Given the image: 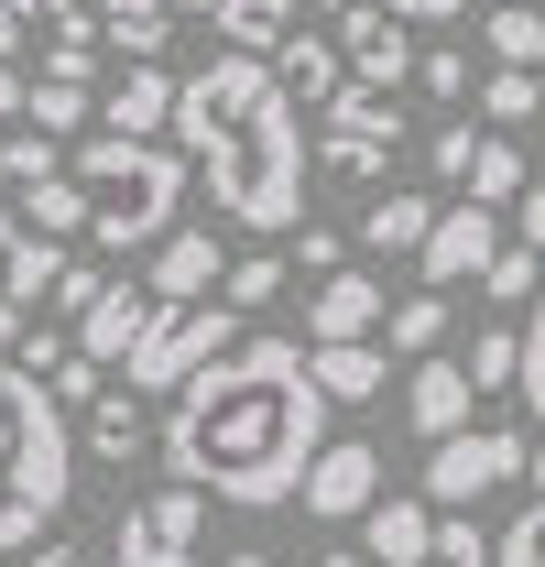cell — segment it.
Returning <instances> with one entry per match:
<instances>
[{
	"instance_id": "1",
	"label": "cell",
	"mask_w": 545,
	"mask_h": 567,
	"mask_svg": "<svg viewBox=\"0 0 545 567\" xmlns=\"http://www.w3.org/2000/svg\"><path fill=\"white\" fill-rule=\"evenodd\" d=\"M153 447H164V470L197 481L207 502H240V513L295 502V492H306V458L328 447L317 360L295 350V339H229L207 371L175 382Z\"/></svg>"
},
{
	"instance_id": "2",
	"label": "cell",
	"mask_w": 545,
	"mask_h": 567,
	"mask_svg": "<svg viewBox=\"0 0 545 567\" xmlns=\"http://www.w3.org/2000/svg\"><path fill=\"white\" fill-rule=\"evenodd\" d=\"M175 142H186V164L207 175V197L240 218V229L284 240L306 218V110L284 99L272 55H240V44L207 55L175 87Z\"/></svg>"
},
{
	"instance_id": "3",
	"label": "cell",
	"mask_w": 545,
	"mask_h": 567,
	"mask_svg": "<svg viewBox=\"0 0 545 567\" xmlns=\"http://www.w3.org/2000/svg\"><path fill=\"white\" fill-rule=\"evenodd\" d=\"M66 164H76V186H88V229H99V251H153V240L175 229V197H186V142L88 132Z\"/></svg>"
},
{
	"instance_id": "4",
	"label": "cell",
	"mask_w": 545,
	"mask_h": 567,
	"mask_svg": "<svg viewBox=\"0 0 545 567\" xmlns=\"http://www.w3.org/2000/svg\"><path fill=\"white\" fill-rule=\"evenodd\" d=\"M229 339H240V306H229V295L153 306V328H142V350L121 360V382H132V393H175V382H186V371H207Z\"/></svg>"
},
{
	"instance_id": "5",
	"label": "cell",
	"mask_w": 545,
	"mask_h": 567,
	"mask_svg": "<svg viewBox=\"0 0 545 567\" xmlns=\"http://www.w3.org/2000/svg\"><path fill=\"white\" fill-rule=\"evenodd\" d=\"M110 557L121 567H207V492L197 481L142 492L132 513H121V535H110Z\"/></svg>"
},
{
	"instance_id": "6",
	"label": "cell",
	"mask_w": 545,
	"mask_h": 567,
	"mask_svg": "<svg viewBox=\"0 0 545 567\" xmlns=\"http://www.w3.org/2000/svg\"><path fill=\"white\" fill-rule=\"evenodd\" d=\"M502 481H524V436H513V425H448L436 458H425V502H436V513H470V502L502 492Z\"/></svg>"
},
{
	"instance_id": "7",
	"label": "cell",
	"mask_w": 545,
	"mask_h": 567,
	"mask_svg": "<svg viewBox=\"0 0 545 567\" xmlns=\"http://www.w3.org/2000/svg\"><path fill=\"white\" fill-rule=\"evenodd\" d=\"M317 153H328V175H382L393 164V142H404V110H393V87H360L349 76L339 99H317Z\"/></svg>"
},
{
	"instance_id": "8",
	"label": "cell",
	"mask_w": 545,
	"mask_h": 567,
	"mask_svg": "<svg viewBox=\"0 0 545 567\" xmlns=\"http://www.w3.org/2000/svg\"><path fill=\"white\" fill-rule=\"evenodd\" d=\"M491 251H502V208H491V197H459V208H436V229H425L414 262H425L436 295H459V284L491 274Z\"/></svg>"
},
{
	"instance_id": "9",
	"label": "cell",
	"mask_w": 545,
	"mask_h": 567,
	"mask_svg": "<svg viewBox=\"0 0 545 567\" xmlns=\"http://www.w3.org/2000/svg\"><path fill=\"white\" fill-rule=\"evenodd\" d=\"M306 513H317V524H360V513H371V502H382V447H360V436H328V447H317V458H306Z\"/></svg>"
},
{
	"instance_id": "10",
	"label": "cell",
	"mask_w": 545,
	"mask_h": 567,
	"mask_svg": "<svg viewBox=\"0 0 545 567\" xmlns=\"http://www.w3.org/2000/svg\"><path fill=\"white\" fill-rule=\"evenodd\" d=\"M339 55H349V76H360V87H404V76H414L404 11H393V0H349V11H339Z\"/></svg>"
},
{
	"instance_id": "11",
	"label": "cell",
	"mask_w": 545,
	"mask_h": 567,
	"mask_svg": "<svg viewBox=\"0 0 545 567\" xmlns=\"http://www.w3.org/2000/svg\"><path fill=\"white\" fill-rule=\"evenodd\" d=\"M153 306H164L153 284H99V295L76 306V350H88V360H110V371H121V360L142 350V328H153Z\"/></svg>"
},
{
	"instance_id": "12",
	"label": "cell",
	"mask_w": 545,
	"mask_h": 567,
	"mask_svg": "<svg viewBox=\"0 0 545 567\" xmlns=\"http://www.w3.org/2000/svg\"><path fill=\"white\" fill-rule=\"evenodd\" d=\"M306 339H382V284L371 274H317V295H306Z\"/></svg>"
},
{
	"instance_id": "13",
	"label": "cell",
	"mask_w": 545,
	"mask_h": 567,
	"mask_svg": "<svg viewBox=\"0 0 545 567\" xmlns=\"http://www.w3.org/2000/svg\"><path fill=\"white\" fill-rule=\"evenodd\" d=\"M272 76H284L295 110H317V99L349 87V55H339V33H284V44H272Z\"/></svg>"
},
{
	"instance_id": "14",
	"label": "cell",
	"mask_w": 545,
	"mask_h": 567,
	"mask_svg": "<svg viewBox=\"0 0 545 567\" xmlns=\"http://www.w3.org/2000/svg\"><path fill=\"white\" fill-rule=\"evenodd\" d=\"M175 87H186V76H164V55H132L99 121H110V132H175Z\"/></svg>"
},
{
	"instance_id": "15",
	"label": "cell",
	"mask_w": 545,
	"mask_h": 567,
	"mask_svg": "<svg viewBox=\"0 0 545 567\" xmlns=\"http://www.w3.org/2000/svg\"><path fill=\"white\" fill-rule=\"evenodd\" d=\"M404 404H414V425H425V447L448 436V425H470V404H480V382H470V360H414V382H404Z\"/></svg>"
},
{
	"instance_id": "16",
	"label": "cell",
	"mask_w": 545,
	"mask_h": 567,
	"mask_svg": "<svg viewBox=\"0 0 545 567\" xmlns=\"http://www.w3.org/2000/svg\"><path fill=\"white\" fill-rule=\"evenodd\" d=\"M306 360H317V393L328 404H371L393 371H382V339H306Z\"/></svg>"
},
{
	"instance_id": "17",
	"label": "cell",
	"mask_w": 545,
	"mask_h": 567,
	"mask_svg": "<svg viewBox=\"0 0 545 567\" xmlns=\"http://www.w3.org/2000/svg\"><path fill=\"white\" fill-rule=\"evenodd\" d=\"M66 240H44V229H22V240H11V262H0V295H11V306H22V317H33V306H55V295H66Z\"/></svg>"
},
{
	"instance_id": "18",
	"label": "cell",
	"mask_w": 545,
	"mask_h": 567,
	"mask_svg": "<svg viewBox=\"0 0 545 567\" xmlns=\"http://www.w3.org/2000/svg\"><path fill=\"white\" fill-rule=\"evenodd\" d=\"M218 274H229V262H218V240H207V229H164V240H153V295H164V306L207 295Z\"/></svg>"
},
{
	"instance_id": "19",
	"label": "cell",
	"mask_w": 545,
	"mask_h": 567,
	"mask_svg": "<svg viewBox=\"0 0 545 567\" xmlns=\"http://www.w3.org/2000/svg\"><path fill=\"white\" fill-rule=\"evenodd\" d=\"M110 66V33H99V11L76 0V11H55L44 22V55H33V76H99Z\"/></svg>"
},
{
	"instance_id": "20",
	"label": "cell",
	"mask_w": 545,
	"mask_h": 567,
	"mask_svg": "<svg viewBox=\"0 0 545 567\" xmlns=\"http://www.w3.org/2000/svg\"><path fill=\"white\" fill-rule=\"evenodd\" d=\"M142 436H153V425H142V393H132V382H110V393L88 404V425H76V447H88V458H110V470L132 458Z\"/></svg>"
},
{
	"instance_id": "21",
	"label": "cell",
	"mask_w": 545,
	"mask_h": 567,
	"mask_svg": "<svg viewBox=\"0 0 545 567\" xmlns=\"http://www.w3.org/2000/svg\"><path fill=\"white\" fill-rule=\"evenodd\" d=\"M22 229H44V240H76V229H88V186H76V164H55L44 186H22Z\"/></svg>"
},
{
	"instance_id": "22",
	"label": "cell",
	"mask_w": 545,
	"mask_h": 567,
	"mask_svg": "<svg viewBox=\"0 0 545 567\" xmlns=\"http://www.w3.org/2000/svg\"><path fill=\"white\" fill-rule=\"evenodd\" d=\"M99 33L121 55H164L175 44V0H99Z\"/></svg>"
},
{
	"instance_id": "23",
	"label": "cell",
	"mask_w": 545,
	"mask_h": 567,
	"mask_svg": "<svg viewBox=\"0 0 545 567\" xmlns=\"http://www.w3.org/2000/svg\"><path fill=\"white\" fill-rule=\"evenodd\" d=\"M425 535H436V502H371V546H360V557H371V567H404Z\"/></svg>"
},
{
	"instance_id": "24",
	"label": "cell",
	"mask_w": 545,
	"mask_h": 567,
	"mask_svg": "<svg viewBox=\"0 0 545 567\" xmlns=\"http://www.w3.org/2000/svg\"><path fill=\"white\" fill-rule=\"evenodd\" d=\"M425 229H436V197H371L360 208V240L371 251H425Z\"/></svg>"
},
{
	"instance_id": "25",
	"label": "cell",
	"mask_w": 545,
	"mask_h": 567,
	"mask_svg": "<svg viewBox=\"0 0 545 567\" xmlns=\"http://www.w3.org/2000/svg\"><path fill=\"white\" fill-rule=\"evenodd\" d=\"M207 22H218V33L240 44V55H272V44L295 33V0H218Z\"/></svg>"
},
{
	"instance_id": "26",
	"label": "cell",
	"mask_w": 545,
	"mask_h": 567,
	"mask_svg": "<svg viewBox=\"0 0 545 567\" xmlns=\"http://www.w3.org/2000/svg\"><path fill=\"white\" fill-rule=\"evenodd\" d=\"M480 44H491V66H545V11L502 0V11L480 22Z\"/></svg>"
},
{
	"instance_id": "27",
	"label": "cell",
	"mask_w": 545,
	"mask_h": 567,
	"mask_svg": "<svg viewBox=\"0 0 545 567\" xmlns=\"http://www.w3.org/2000/svg\"><path fill=\"white\" fill-rule=\"evenodd\" d=\"M436 339H448V295H436V284H425V295H404V306L382 317V350H404V360H425Z\"/></svg>"
},
{
	"instance_id": "28",
	"label": "cell",
	"mask_w": 545,
	"mask_h": 567,
	"mask_svg": "<svg viewBox=\"0 0 545 567\" xmlns=\"http://www.w3.org/2000/svg\"><path fill=\"white\" fill-rule=\"evenodd\" d=\"M535 284H545V251L524 240V229H513V240L491 251V274H480V295H491V306H535Z\"/></svg>"
},
{
	"instance_id": "29",
	"label": "cell",
	"mask_w": 545,
	"mask_h": 567,
	"mask_svg": "<svg viewBox=\"0 0 545 567\" xmlns=\"http://www.w3.org/2000/svg\"><path fill=\"white\" fill-rule=\"evenodd\" d=\"M404 567H491V535H480L470 513H436V535H425Z\"/></svg>"
},
{
	"instance_id": "30",
	"label": "cell",
	"mask_w": 545,
	"mask_h": 567,
	"mask_svg": "<svg viewBox=\"0 0 545 567\" xmlns=\"http://www.w3.org/2000/svg\"><path fill=\"white\" fill-rule=\"evenodd\" d=\"M22 121L76 132V121H88V76H22Z\"/></svg>"
},
{
	"instance_id": "31",
	"label": "cell",
	"mask_w": 545,
	"mask_h": 567,
	"mask_svg": "<svg viewBox=\"0 0 545 567\" xmlns=\"http://www.w3.org/2000/svg\"><path fill=\"white\" fill-rule=\"evenodd\" d=\"M459 186H470V197H491V208H513V197H524V153L480 132V153H470V175H459Z\"/></svg>"
},
{
	"instance_id": "32",
	"label": "cell",
	"mask_w": 545,
	"mask_h": 567,
	"mask_svg": "<svg viewBox=\"0 0 545 567\" xmlns=\"http://www.w3.org/2000/svg\"><path fill=\"white\" fill-rule=\"evenodd\" d=\"M480 110L491 121H545V76L535 66H491L480 76Z\"/></svg>"
},
{
	"instance_id": "33",
	"label": "cell",
	"mask_w": 545,
	"mask_h": 567,
	"mask_svg": "<svg viewBox=\"0 0 545 567\" xmlns=\"http://www.w3.org/2000/svg\"><path fill=\"white\" fill-rule=\"evenodd\" d=\"M55 164H66V153H55V132H44V121H33V132H22V121L0 132V175H11V186H44Z\"/></svg>"
},
{
	"instance_id": "34",
	"label": "cell",
	"mask_w": 545,
	"mask_h": 567,
	"mask_svg": "<svg viewBox=\"0 0 545 567\" xmlns=\"http://www.w3.org/2000/svg\"><path fill=\"white\" fill-rule=\"evenodd\" d=\"M513 371H524V328H480V339H470V382H480V393H502Z\"/></svg>"
},
{
	"instance_id": "35",
	"label": "cell",
	"mask_w": 545,
	"mask_h": 567,
	"mask_svg": "<svg viewBox=\"0 0 545 567\" xmlns=\"http://www.w3.org/2000/svg\"><path fill=\"white\" fill-rule=\"evenodd\" d=\"M218 295H229L240 317H263L272 295H284V262H272V251H251V262H229V274H218Z\"/></svg>"
},
{
	"instance_id": "36",
	"label": "cell",
	"mask_w": 545,
	"mask_h": 567,
	"mask_svg": "<svg viewBox=\"0 0 545 567\" xmlns=\"http://www.w3.org/2000/svg\"><path fill=\"white\" fill-rule=\"evenodd\" d=\"M414 87L459 110V99H470V55H459V44H425V55H414Z\"/></svg>"
},
{
	"instance_id": "37",
	"label": "cell",
	"mask_w": 545,
	"mask_h": 567,
	"mask_svg": "<svg viewBox=\"0 0 545 567\" xmlns=\"http://www.w3.org/2000/svg\"><path fill=\"white\" fill-rule=\"evenodd\" d=\"M513 393H524L535 425H545V284H535V317H524V371H513Z\"/></svg>"
},
{
	"instance_id": "38",
	"label": "cell",
	"mask_w": 545,
	"mask_h": 567,
	"mask_svg": "<svg viewBox=\"0 0 545 567\" xmlns=\"http://www.w3.org/2000/svg\"><path fill=\"white\" fill-rule=\"evenodd\" d=\"M66 360H76V328H22V371H44V382H55Z\"/></svg>"
},
{
	"instance_id": "39",
	"label": "cell",
	"mask_w": 545,
	"mask_h": 567,
	"mask_svg": "<svg viewBox=\"0 0 545 567\" xmlns=\"http://www.w3.org/2000/svg\"><path fill=\"white\" fill-rule=\"evenodd\" d=\"M491 567H545V502L513 524V535H502V546H491Z\"/></svg>"
},
{
	"instance_id": "40",
	"label": "cell",
	"mask_w": 545,
	"mask_h": 567,
	"mask_svg": "<svg viewBox=\"0 0 545 567\" xmlns=\"http://www.w3.org/2000/svg\"><path fill=\"white\" fill-rule=\"evenodd\" d=\"M295 262H306V274H339V229H306V218H295Z\"/></svg>"
},
{
	"instance_id": "41",
	"label": "cell",
	"mask_w": 545,
	"mask_h": 567,
	"mask_svg": "<svg viewBox=\"0 0 545 567\" xmlns=\"http://www.w3.org/2000/svg\"><path fill=\"white\" fill-rule=\"evenodd\" d=\"M470 153H480V132H470V121H448V132H436V175H470Z\"/></svg>"
},
{
	"instance_id": "42",
	"label": "cell",
	"mask_w": 545,
	"mask_h": 567,
	"mask_svg": "<svg viewBox=\"0 0 545 567\" xmlns=\"http://www.w3.org/2000/svg\"><path fill=\"white\" fill-rule=\"evenodd\" d=\"M22 44H33V11H22V0H0V55L22 66Z\"/></svg>"
},
{
	"instance_id": "43",
	"label": "cell",
	"mask_w": 545,
	"mask_h": 567,
	"mask_svg": "<svg viewBox=\"0 0 545 567\" xmlns=\"http://www.w3.org/2000/svg\"><path fill=\"white\" fill-rule=\"evenodd\" d=\"M33 567H99V546H76V535H55V546H33Z\"/></svg>"
},
{
	"instance_id": "44",
	"label": "cell",
	"mask_w": 545,
	"mask_h": 567,
	"mask_svg": "<svg viewBox=\"0 0 545 567\" xmlns=\"http://www.w3.org/2000/svg\"><path fill=\"white\" fill-rule=\"evenodd\" d=\"M0 470H11V371H0ZM0 492H11V481H0ZM11 513H22V502H11ZM22 524H33V513H22Z\"/></svg>"
},
{
	"instance_id": "45",
	"label": "cell",
	"mask_w": 545,
	"mask_h": 567,
	"mask_svg": "<svg viewBox=\"0 0 545 567\" xmlns=\"http://www.w3.org/2000/svg\"><path fill=\"white\" fill-rule=\"evenodd\" d=\"M393 11H404V22H459L470 0H393Z\"/></svg>"
},
{
	"instance_id": "46",
	"label": "cell",
	"mask_w": 545,
	"mask_h": 567,
	"mask_svg": "<svg viewBox=\"0 0 545 567\" xmlns=\"http://www.w3.org/2000/svg\"><path fill=\"white\" fill-rule=\"evenodd\" d=\"M0 121H22V66L0 55Z\"/></svg>"
},
{
	"instance_id": "47",
	"label": "cell",
	"mask_w": 545,
	"mask_h": 567,
	"mask_svg": "<svg viewBox=\"0 0 545 567\" xmlns=\"http://www.w3.org/2000/svg\"><path fill=\"white\" fill-rule=\"evenodd\" d=\"M524 240L545 251V186H524Z\"/></svg>"
},
{
	"instance_id": "48",
	"label": "cell",
	"mask_w": 545,
	"mask_h": 567,
	"mask_svg": "<svg viewBox=\"0 0 545 567\" xmlns=\"http://www.w3.org/2000/svg\"><path fill=\"white\" fill-rule=\"evenodd\" d=\"M22 328H33V317H22V306H11V295H0V350H11V339H22Z\"/></svg>"
},
{
	"instance_id": "49",
	"label": "cell",
	"mask_w": 545,
	"mask_h": 567,
	"mask_svg": "<svg viewBox=\"0 0 545 567\" xmlns=\"http://www.w3.org/2000/svg\"><path fill=\"white\" fill-rule=\"evenodd\" d=\"M11 240H22V208H11V197H0V262H11Z\"/></svg>"
},
{
	"instance_id": "50",
	"label": "cell",
	"mask_w": 545,
	"mask_h": 567,
	"mask_svg": "<svg viewBox=\"0 0 545 567\" xmlns=\"http://www.w3.org/2000/svg\"><path fill=\"white\" fill-rule=\"evenodd\" d=\"M524 481H535V492H545V436H535V447H524Z\"/></svg>"
},
{
	"instance_id": "51",
	"label": "cell",
	"mask_w": 545,
	"mask_h": 567,
	"mask_svg": "<svg viewBox=\"0 0 545 567\" xmlns=\"http://www.w3.org/2000/svg\"><path fill=\"white\" fill-rule=\"evenodd\" d=\"M22 11H33V22H55V11H76V0H22Z\"/></svg>"
},
{
	"instance_id": "52",
	"label": "cell",
	"mask_w": 545,
	"mask_h": 567,
	"mask_svg": "<svg viewBox=\"0 0 545 567\" xmlns=\"http://www.w3.org/2000/svg\"><path fill=\"white\" fill-rule=\"evenodd\" d=\"M218 567H272V557H218Z\"/></svg>"
},
{
	"instance_id": "53",
	"label": "cell",
	"mask_w": 545,
	"mask_h": 567,
	"mask_svg": "<svg viewBox=\"0 0 545 567\" xmlns=\"http://www.w3.org/2000/svg\"><path fill=\"white\" fill-rule=\"evenodd\" d=\"M175 11H218V0H175Z\"/></svg>"
},
{
	"instance_id": "54",
	"label": "cell",
	"mask_w": 545,
	"mask_h": 567,
	"mask_svg": "<svg viewBox=\"0 0 545 567\" xmlns=\"http://www.w3.org/2000/svg\"><path fill=\"white\" fill-rule=\"evenodd\" d=\"M317 567H360V557H317Z\"/></svg>"
},
{
	"instance_id": "55",
	"label": "cell",
	"mask_w": 545,
	"mask_h": 567,
	"mask_svg": "<svg viewBox=\"0 0 545 567\" xmlns=\"http://www.w3.org/2000/svg\"><path fill=\"white\" fill-rule=\"evenodd\" d=\"M317 11H349V0H317Z\"/></svg>"
}]
</instances>
